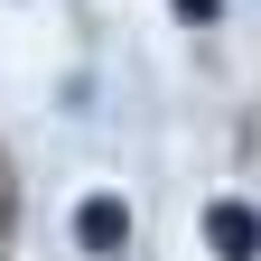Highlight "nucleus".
Listing matches in <instances>:
<instances>
[{"label": "nucleus", "mask_w": 261, "mask_h": 261, "mask_svg": "<svg viewBox=\"0 0 261 261\" xmlns=\"http://www.w3.org/2000/svg\"><path fill=\"white\" fill-rule=\"evenodd\" d=\"M205 243H215V261H261V215L252 205H205Z\"/></svg>", "instance_id": "f257e3e1"}, {"label": "nucleus", "mask_w": 261, "mask_h": 261, "mask_svg": "<svg viewBox=\"0 0 261 261\" xmlns=\"http://www.w3.org/2000/svg\"><path fill=\"white\" fill-rule=\"evenodd\" d=\"M75 243H84V252H121V243H130V215H121V196H84V215H75Z\"/></svg>", "instance_id": "f03ea898"}, {"label": "nucleus", "mask_w": 261, "mask_h": 261, "mask_svg": "<svg viewBox=\"0 0 261 261\" xmlns=\"http://www.w3.org/2000/svg\"><path fill=\"white\" fill-rule=\"evenodd\" d=\"M215 10H224V0H177V19H196V28H205Z\"/></svg>", "instance_id": "7ed1b4c3"}]
</instances>
